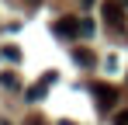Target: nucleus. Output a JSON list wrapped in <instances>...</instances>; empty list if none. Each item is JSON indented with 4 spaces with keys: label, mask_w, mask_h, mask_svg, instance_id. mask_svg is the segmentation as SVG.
<instances>
[{
    "label": "nucleus",
    "mask_w": 128,
    "mask_h": 125,
    "mask_svg": "<svg viewBox=\"0 0 128 125\" xmlns=\"http://www.w3.org/2000/svg\"><path fill=\"white\" fill-rule=\"evenodd\" d=\"M56 35H59V38H80V21H76V18L56 21Z\"/></svg>",
    "instance_id": "obj_1"
},
{
    "label": "nucleus",
    "mask_w": 128,
    "mask_h": 125,
    "mask_svg": "<svg viewBox=\"0 0 128 125\" xmlns=\"http://www.w3.org/2000/svg\"><path fill=\"white\" fill-rule=\"evenodd\" d=\"M94 94H97V104H100V108H111L114 97H118V90H114L111 83H94Z\"/></svg>",
    "instance_id": "obj_2"
},
{
    "label": "nucleus",
    "mask_w": 128,
    "mask_h": 125,
    "mask_svg": "<svg viewBox=\"0 0 128 125\" xmlns=\"http://www.w3.org/2000/svg\"><path fill=\"white\" fill-rule=\"evenodd\" d=\"M104 14H107V21L118 28V24H125V14H121V0H107L104 4Z\"/></svg>",
    "instance_id": "obj_3"
},
{
    "label": "nucleus",
    "mask_w": 128,
    "mask_h": 125,
    "mask_svg": "<svg viewBox=\"0 0 128 125\" xmlns=\"http://www.w3.org/2000/svg\"><path fill=\"white\" fill-rule=\"evenodd\" d=\"M56 80V73H48V77H45L42 83H35V87H28V101H42L45 97V90H48V83Z\"/></svg>",
    "instance_id": "obj_4"
},
{
    "label": "nucleus",
    "mask_w": 128,
    "mask_h": 125,
    "mask_svg": "<svg viewBox=\"0 0 128 125\" xmlns=\"http://www.w3.org/2000/svg\"><path fill=\"white\" fill-rule=\"evenodd\" d=\"M73 59L80 62V66H94V52H90V49H76V52H73Z\"/></svg>",
    "instance_id": "obj_5"
},
{
    "label": "nucleus",
    "mask_w": 128,
    "mask_h": 125,
    "mask_svg": "<svg viewBox=\"0 0 128 125\" xmlns=\"http://www.w3.org/2000/svg\"><path fill=\"white\" fill-rule=\"evenodd\" d=\"M80 35H94V21H80Z\"/></svg>",
    "instance_id": "obj_6"
},
{
    "label": "nucleus",
    "mask_w": 128,
    "mask_h": 125,
    "mask_svg": "<svg viewBox=\"0 0 128 125\" xmlns=\"http://www.w3.org/2000/svg\"><path fill=\"white\" fill-rule=\"evenodd\" d=\"M0 80H4V87H18V77H14V73H4Z\"/></svg>",
    "instance_id": "obj_7"
},
{
    "label": "nucleus",
    "mask_w": 128,
    "mask_h": 125,
    "mask_svg": "<svg viewBox=\"0 0 128 125\" xmlns=\"http://www.w3.org/2000/svg\"><path fill=\"white\" fill-rule=\"evenodd\" d=\"M114 125H128V108L121 111V115H118V118H114Z\"/></svg>",
    "instance_id": "obj_8"
},
{
    "label": "nucleus",
    "mask_w": 128,
    "mask_h": 125,
    "mask_svg": "<svg viewBox=\"0 0 128 125\" xmlns=\"http://www.w3.org/2000/svg\"><path fill=\"white\" fill-rule=\"evenodd\" d=\"M28 125H45V122H42V118H28Z\"/></svg>",
    "instance_id": "obj_9"
},
{
    "label": "nucleus",
    "mask_w": 128,
    "mask_h": 125,
    "mask_svg": "<svg viewBox=\"0 0 128 125\" xmlns=\"http://www.w3.org/2000/svg\"><path fill=\"white\" fill-rule=\"evenodd\" d=\"M59 125H76V122H59Z\"/></svg>",
    "instance_id": "obj_10"
},
{
    "label": "nucleus",
    "mask_w": 128,
    "mask_h": 125,
    "mask_svg": "<svg viewBox=\"0 0 128 125\" xmlns=\"http://www.w3.org/2000/svg\"><path fill=\"white\" fill-rule=\"evenodd\" d=\"M121 4H125V7H128V0H121Z\"/></svg>",
    "instance_id": "obj_11"
}]
</instances>
